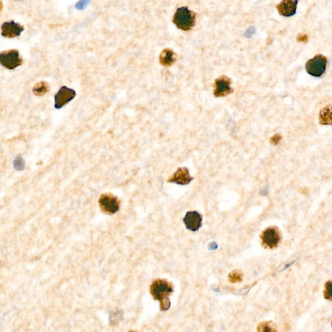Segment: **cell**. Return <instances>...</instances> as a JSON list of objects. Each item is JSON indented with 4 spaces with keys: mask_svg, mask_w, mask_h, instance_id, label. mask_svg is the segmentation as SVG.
I'll use <instances>...</instances> for the list:
<instances>
[{
    "mask_svg": "<svg viewBox=\"0 0 332 332\" xmlns=\"http://www.w3.org/2000/svg\"><path fill=\"white\" fill-rule=\"evenodd\" d=\"M258 332H273L275 331V326L270 322H264L258 327Z\"/></svg>",
    "mask_w": 332,
    "mask_h": 332,
    "instance_id": "17",
    "label": "cell"
},
{
    "mask_svg": "<svg viewBox=\"0 0 332 332\" xmlns=\"http://www.w3.org/2000/svg\"><path fill=\"white\" fill-rule=\"evenodd\" d=\"M91 0H80L78 3L76 4V7L79 10H83L87 7L88 4L90 3Z\"/></svg>",
    "mask_w": 332,
    "mask_h": 332,
    "instance_id": "20",
    "label": "cell"
},
{
    "mask_svg": "<svg viewBox=\"0 0 332 332\" xmlns=\"http://www.w3.org/2000/svg\"><path fill=\"white\" fill-rule=\"evenodd\" d=\"M261 238L263 245L266 248H276L280 243V233L276 227H269L263 232Z\"/></svg>",
    "mask_w": 332,
    "mask_h": 332,
    "instance_id": "7",
    "label": "cell"
},
{
    "mask_svg": "<svg viewBox=\"0 0 332 332\" xmlns=\"http://www.w3.org/2000/svg\"><path fill=\"white\" fill-rule=\"evenodd\" d=\"M176 56L175 53L169 49H166L160 55V62L164 66H171L175 63Z\"/></svg>",
    "mask_w": 332,
    "mask_h": 332,
    "instance_id": "14",
    "label": "cell"
},
{
    "mask_svg": "<svg viewBox=\"0 0 332 332\" xmlns=\"http://www.w3.org/2000/svg\"><path fill=\"white\" fill-rule=\"evenodd\" d=\"M298 3V0H282L276 5V9L282 17H292L296 14Z\"/></svg>",
    "mask_w": 332,
    "mask_h": 332,
    "instance_id": "10",
    "label": "cell"
},
{
    "mask_svg": "<svg viewBox=\"0 0 332 332\" xmlns=\"http://www.w3.org/2000/svg\"><path fill=\"white\" fill-rule=\"evenodd\" d=\"M76 96V91L66 86L61 87L55 96V108L61 109Z\"/></svg>",
    "mask_w": 332,
    "mask_h": 332,
    "instance_id": "6",
    "label": "cell"
},
{
    "mask_svg": "<svg viewBox=\"0 0 332 332\" xmlns=\"http://www.w3.org/2000/svg\"><path fill=\"white\" fill-rule=\"evenodd\" d=\"M120 201L117 197L111 193H104L101 195L99 205L102 210L108 214H114L120 209Z\"/></svg>",
    "mask_w": 332,
    "mask_h": 332,
    "instance_id": "5",
    "label": "cell"
},
{
    "mask_svg": "<svg viewBox=\"0 0 332 332\" xmlns=\"http://www.w3.org/2000/svg\"><path fill=\"white\" fill-rule=\"evenodd\" d=\"M48 83L45 82H41L35 85L33 88V94L37 96H43L46 94L49 91Z\"/></svg>",
    "mask_w": 332,
    "mask_h": 332,
    "instance_id": "15",
    "label": "cell"
},
{
    "mask_svg": "<svg viewBox=\"0 0 332 332\" xmlns=\"http://www.w3.org/2000/svg\"><path fill=\"white\" fill-rule=\"evenodd\" d=\"M296 41L298 42L306 43L308 41V36L307 35L304 34V33H300L296 37Z\"/></svg>",
    "mask_w": 332,
    "mask_h": 332,
    "instance_id": "21",
    "label": "cell"
},
{
    "mask_svg": "<svg viewBox=\"0 0 332 332\" xmlns=\"http://www.w3.org/2000/svg\"><path fill=\"white\" fill-rule=\"evenodd\" d=\"M324 296L325 299L332 301V280L327 282L325 284Z\"/></svg>",
    "mask_w": 332,
    "mask_h": 332,
    "instance_id": "19",
    "label": "cell"
},
{
    "mask_svg": "<svg viewBox=\"0 0 332 332\" xmlns=\"http://www.w3.org/2000/svg\"><path fill=\"white\" fill-rule=\"evenodd\" d=\"M14 167L15 169L18 170V171H22V170L25 169V162L23 161L22 158L21 156H17L15 158V161L13 163Z\"/></svg>",
    "mask_w": 332,
    "mask_h": 332,
    "instance_id": "18",
    "label": "cell"
},
{
    "mask_svg": "<svg viewBox=\"0 0 332 332\" xmlns=\"http://www.w3.org/2000/svg\"><path fill=\"white\" fill-rule=\"evenodd\" d=\"M328 62L327 57L319 54L310 59L306 63V72L310 76L320 78L325 74Z\"/></svg>",
    "mask_w": 332,
    "mask_h": 332,
    "instance_id": "3",
    "label": "cell"
},
{
    "mask_svg": "<svg viewBox=\"0 0 332 332\" xmlns=\"http://www.w3.org/2000/svg\"><path fill=\"white\" fill-rule=\"evenodd\" d=\"M319 122L322 125H332V105L322 108L319 113Z\"/></svg>",
    "mask_w": 332,
    "mask_h": 332,
    "instance_id": "13",
    "label": "cell"
},
{
    "mask_svg": "<svg viewBox=\"0 0 332 332\" xmlns=\"http://www.w3.org/2000/svg\"><path fill=\"white\" fill-rule=\"evenodd\" d=\"M214 96L225 97L233 92L231 88V80L228 77L223 76L217 78L215 82Z\"/></svg>",
    "mask_w": 332,
    "mask_h": 332,
    "instance_id": "8",
    "label": "cell"
},
{
    "mask_svg": "<svg viewBox=\"0 0 332 332\" xmlns=\"http://www.w3.org/2000/svg\"><path fill=\"white\" fill-rule=\"evenodd\" d=\"M203 217L197 211H188L183 219L187 228L189 230L197 231L202 225Z\"/></svg>",
    "mask_w": 332,
    "mask_h": 332,
    "instance_id": "11",
    "label": "cell"
},
{
    "mask_svg": "<svg viewBox=\"0 0 332 332\" xmlns=\"http://www.w3.org/2000/svg\"><path fill=\"white\" fill-rule=\"evenodd\" d=\"M281 138V136L279 135V134H275V135L270 138V144H272V145H277Z\"/></svg>",
    "mask_w": 332,
    "mask_h": 332,
    "instance_id": "22",
    "label": "cell"
},
{
    "mask_svg": "<svg viewBox=\"0 0 332 332\" xmlns=\"http://www.w3.org/2000/svg\"><path fill=\"white\" fill-rule=\"evenodd\" d=\"M193 178L189 175L188 169L187 167L179 168L177 171L168 180L171 183L180 185H187L191 183Z\"/></svg>",
    "mask_w": 332,
    "mask_h": 332,
    "instance_id": "12",
    "label": "cell"
},
{
    "mask_svg": "<svg viewBox=\"0 0 332 332\" xmlns=\"http://www.w3.org/2000/svg\"><path fill=\"white\" fill-rule=\"evenodd\" d=\"M150 291L155 300L161 302L162 311H167L170 307L169 296L173 291V285L166 280H156L151 284Z\"/></svg>",
    "mask_w": 332,
    "mask_h": 332,
    "instance_id": "1",
    "label": "cell"
},
{
    "mask_svg": "<svg viewBox=\"0 0 332 332\" xmlns=\"http://www.w3.org/2000/svg\"><path fill=\"white\" fill-rule=\"evenodd\" d=\"M243 273L240 270H234L228 275V280L231 283H237L242 281Z\"/></svg>",
    "mask_w": 332,
    "mask_h": 332,
    "instance_id": "16",
    "label": "cell"
},
{
    "mask_svg": "<svg viewBox=\"0 0 332 332\" xmlns=\"http://www.w3.org/2000/svg\"><path fill=\"white\" fill-rule=\"evenodd\" d=\"M173 23L181 30H190L195 25V13L187 7H180L174 15Z\"/></svg>",
    "mask_w": 332,
    "mask_h": 332,
    "instance_id": "2",
    "label": "cell"
},
{
    "mask_svg": "<svg viewBox=\"0 0 332 332\" xmlns=\"http://www.w3.org/2000/svg\"><path fill=\"white\" fill-rule=\"evenodd\" d=\"M254 32V30H253L252 28H250V29H249L248 31L246 32L247 35L248 36H251V35H252V33Z\"/></svg>",
    "mask_w": 332,
    "mask_h": 332,
    "instance_id": "23",
    "label": "cell"
},
{
    "mask_svg": "<svg viewBox=\"0 0 332 332\" xmlns=\"http://www.w3.org/2000/svg\"><path fill=\"white\" fill-rule=\"evenodd\" d=\"M0 63L8 70H14L22 64L23 60L20 57L19 51L17 49H11L1 53Z\"/></svg>",
    "mask_w": 332,
    "mask_h": 332,
    "instance_id": "4",
    "label": "cell"
},
{
    "mask_svg": "<svg viewBox=\"0 0 332 332\" xmlns=\"http://www.w3.org/2000/svg\"></svg>",
    "mask_w": 332,
    "mask_h": 332,
    "instance_id": "24",
    "label": "cell"
},
{
    "mask_svg": "<svg viewBox=\"0 0 332 332\" xmlns=\"http://www.w3.org/2000/svg\"><path fill=\"white\" fill-rule=\"evenodd\" d=\"M23 27L13 21H6L1 26V35L7 38L13 39L19 37L23 31Z\"/></svg>",
    "mask_w": 332,
    "mask_h": 332,
    "instance_id": "9",
    "label": "cell"
}]
</instances>
